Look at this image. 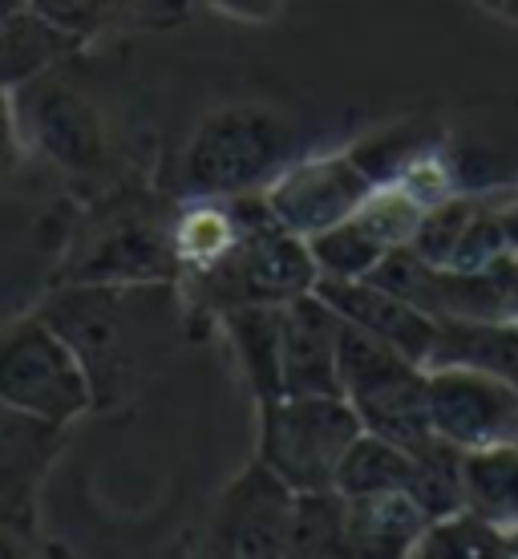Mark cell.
I'll use <instances>...</instances> for the list:
<instances>
[{
	"label": "cell",
	"instance_id": "19",
	"mask_svg": "<svg viewBox=\"0 0 518 559\" xmlns=\"http://www.w3.org/2000/svg\"><path fill=\"white\" fill-rule=\"evenodd\" d=\"M462 495L474 515L494 527H518V442H494L462 454Z\"/></svg>",
	"mask_w": 518,
	"mask_h": 559
},
{
	"label": "cell",
	"instance_id": "21",
	"mask_svg": "<svg viewBox=\"0 0 518 559\" xmlns=\"http://www.w3.org/2000/svg\"><path fill=\"white\" fill-rule=\"evenodd\" d=\"M462 447H454L446 438H430L425 447L409 450V499L425 511L430 519L454 515L466 507L462 495Z\"/></svg>",
	"mask_w": 518,
	"mask_h": 559
},
{
	"label": "cell",
	"instance_id": "6",
	"mask_svg": "<svg viewBox=\"0 0 518 559\" xmlns=\"http://www.w3.org/2000/svg\"><path fill=\"white\" fill-rule=\"evenodd\" d=\"M255 459L292 490L333 487L352 438L364 430L340 393H280L260 402Z\"/></svg>",
	"mask_w": 518,
	"mask_h": 559
},
{
	"label": "cell",
	"instance_id": "26",
	"mask_svg": "<svg viewBox=\"0 0 518 559\" xmlns=\"http://www.w3.org/2000/svg\"><path fill=\"white\" fill-rule=\"evenodd\" d=\"M434 151V139L430 134H409V130H385V134H373L352 146V158L361 163V170L373 179V187L381 182L401 179L421 154Z\"/></svg>",
	"mask_w": 518,
	"mask_h": 559
},
{
	"label": "cell",
	"instance_id": "8",
	"mask_svg": "<svg viewBox=\"0 0 518 559\" xmlns=\"http://www.w3.org/2000/svg\"><path fill=\"white\" fill-rule=\"evenodd\" d=\"M16 127L25 151H37L70 175H94L110 154L106 122L82 90L53 70L13 90Z\"/></svg>",
	"mask_w": 518,
	"mask_h": 559
},
{
	"label": "cell",
	"instance_id": "11",
	"mask_svg": "<svg viewBox=\"0 0 518 559\" xmlns=\"http://www.w3.org/2000/svg\"><path fill=\"white\" fill-rule=\"evenodd\" d=\"M296 490L264 462L252 459L224 487L210 511L207 556H288V523H292Z\"/></svg>",
	"mask_w": 518,
	"mask_h": 559
},
{
	"label": "cell",
	"instance_id": "12",
	"mask_svg": "<svg viewBox=\"0 0 518 559\" xmlns=\"http://www.w3.org/2000/svg\"><path fill=\"white\" fill-rule=\"evenodd\" d=\"M70 426L45 421L28 409L0 402V519L37 532L45 478L65 454Z\"/></svg>",
	"mask_w": 518,
	"mask_h": 559
},
{
	"label": "cell",
	"instance_id": "14",
	"mask_svg": "<svg viewBox=\"0 0 518 559\" xmlns=\"http://www.w3.org/2000/svg\"><path fill=\"white\" fill-rule=\"evenodd\" d=\"M340 324L316 293L284 305V393H340Z\"/></svg>",
	"mask_w": 518,
	"mask_h": 559
},
{
	"label": "cell",
	"instance_id": "7",
	"mask_svg": "<svg viewBox=\"0 0 518 559\" xmlns=\"http://www.w3.org/2000/svg\"><path fill=\"white\" fill-rule=\"evenodd\" d=\"M0 402L57 426L94 414V390L77 353L37 308L0 324Z\"/></svg>",
	"mask_w": 518,
	"mask_h": 559
},
{
	"label": "cell",
	"instance_id": "4",
	"mask_svg": "<svg viewBox=\"0 0 518 559\" xmlns=\"http://www.w3.org/2000/svg\"><path fill=\"white\" fill-rule=\"evenodd\" d=\"M292 163V127L267 106H227L207 114L179 158L182 199H231L264 191Z\"/></svg>",
	"mask_w": 518,
	"mask_h": 559
},
{
	"label": "cell",
	"instance_id": "17",
	"mask_svg": "<svg viewBox=\"0 0 518 559\" xmlns=\"http://www.w3.org/2000/svg\"><path fill=\"white\" fill-rule=\"evenodd\" d=\"M430 365H470L518 390V321H437Z\"/></svg>",
	"mask_w": 518,
	"mask_h": 559
},
{
	"label": "cell",
	"instance_id": "23",
	"mask_svg": "<svg viewBox=\"0 0 518 559\" xmlns=\"http://www.w3.org/2000/svg\"><path fill=\"white\" fill-rule=\"evenodd\" d=\"M304 243H309V255L316 264V280H364L381 264V255L389 252L357 215L324 227Z\"/></svg>",
	"mask_w": 518,
	"mask_h": 559
},
{
	"label": "cell",
	"instance_id": "1",
	"mask_svg": "<svg viewBox=\"0 0 518 559\" xmlns=\"http://www.w3.org/2000/svg\"><path fill=\"white\" fill-rule=\"evenodd\" d=\"M37 312L77 353L94 390V414L134 402L195 321L179 280L53 284Z\"/></svg>",
	"mask_w": 518,
	"mask_h": 559
},
{
	"label": "cell",
	"instance_id": "10",
	"mask_svg": "<svg viewBox=\"0 0 518 559\" xmlns=\"http://www.w3.org/2000/svg\"><path fill=\"white\" fill-rule=\"evenodd\" d=\"M430 426L454 447L518 442V390L470 365H425Z\"/></svg>",
	"mask_w": 518,
	"mask_h": 559
},
{
	"label": "cell",
	"instance_id": "3",
	"mask_svg": "<svg viewBox=\"0 0 518 559\" xmlns=\"http://www.w3.org/2000/svg\"><path fill=\"white\" fill-rule=\"evenodd\" d=\"M179 203L122 187L98 199L73 227L53 284H134V280H179L174 227Z\"/></svg>",
	"mask_w": 518,
	"mask_h": 559
},
{
	"label": "cell",
	"instance_id": "15",
	"mask_svg": "<svg viewBox=\"0 0 518 559\" xmlns=\"http://www.w3.org/2000/svg\"><path fill=\"white\" fill-rule=\"evenodd\" d=\"M224 341L248 393L272 402L284 393V305H243L219 317Z\"/></svg>",
	"mask_w": 518,
	"mask_h": 559
},
{
	"label": "cell",
	"instance_id": "13",
	"mask_svg": "<svg viewBox=\"0 0 518 559\" xmlns=\"http://www.w3.org/2000/svg\"><path fill=\"white\" fill-rule=\"evenodd\" d=\"M312 293L337 312L340 321L357 324L361 333L377 336L397 353H406L409 361L430 365L437 341V321L418 305H409L406 296L381 288L373 280H316Z\"/></svg>",
	"mask_w": 518,
	"mask_h": 559
},
{
	"label": "cell",
	"instance_id": "24",
	"mask_svg": "<svg viewBox=\"0 0 518 559\" xmlns=\"http://www.w3.org/2000/svg\"><path fill=\"white\" fill-rule=\"evenodd\" d=\"M413 556H506V532L494 527L491 519L474 515L470 507H462L454 515L430 519Z\"/></svg>",
	"mask_w": 518,
	"mask_h": 559
},
{
	"label": "cell",
	"instance_id": "27",
	"mask_svg": "<svg viewBox=\"0 0 518 559\" xmlns=\"http://www.w3.org/2000/svg\"><path fill=\"white\" fill-rule=\"evenodd\" d=\"M127 4H134V0H28L33 13H41L49 25L70 33L73 41L98 37L101 28L110 25Z\"/></svg>",
	"mask_w": 518,
	"mask_h": 559
},
{
	"label": "cell",
	"instance_id": "29",
	"mask_svg": "<svg viewBox=\"0 0 518 559\" xmlns=\"http://www.w3.org/2000/svg\"><path fill=\"white\" fill-rule=\"evenodd\" d=\"M203 4L239 25H267V21H276L284 0H203Z\"/></svg>",
	"mask_w": 518,
	"mask_h": 559
},
{
	"label": "cell",
	"instance_id": "2",
	"mask_svg": "<svg viewBox=\"0 0 518 559\" xmlns=\"http://www.w3.org/2000/svg\"><path fill=\"white\" fill-rule=\"evenodd\" d=\"M236 203V243L195 276H182L191 317L219 321L224 312L243 305H288L316 288V264L304 236H296L267 211L264 195H231Z\"/></svg>",
	"mask_w": 518,
	"mask_h": 559
},
{
	"label": "cell",
	"instance_id": "9",
	"mask_svg": "<svg viewBox=\"0 0 518 559\" xmlns=\"http://www.w3.org/2000/svg\"><path fill=\"white\" fill-rule=\"evenodd\" d=\"M373 191V179L361 170V163L349 151L337 154H309L284 163L272 179L264 182L267 211L296 236H316L324 227L340 224L357 215Z\"/></svg>",
	"mask_w": 518,
	"mask_h": 559
},
{
	"label": "cell",
	"instance_id": "28",
	"mask_svg": "<svg viewBox=\"0 0 518 559\" xmlns=\"http://www.w3.org/2000/svg\"><path fill=\"white\" fill-rule=\"evenodd\" d=\"M25 158V139H21V127H16V106H13V90L0 85V179H9Z\"/></svg>",
	"mask_w": 518,
	"mask_h": 559
},
{
	"label": "cell",
	"instance_id": "18",
	"mask_svg": "<svg viewBox=\"0 0 518 559\" xmlns=\"http://www.w3.org/2000/svg\"><path fill=\"white\" fill-rule=\"evenodd\" d=\"M82 41H73L70 33L49 25L41 13L33 9H16V13L0 16V85L16 90V85L33 82L37 73H49L57 61H65Z\"/></svg>",
	"mask_w": 518,
	"mask_h": 559
},
{
	"label": "cell",
	"instance_id": "31",
	"mask_svg": "<svg viewBox=\"0 0 518 559\" xmlns=\"http://www.w3.org/2000/svg\"><path fill=\"white\" fill-rule=\"evenodd\" d=\"M506 556H518V527L515 532H506Z\"/></svg>",
	"mask_w": 518,
	"mask_h": 559
},
{
	"label": "cell",
	"instance_id": "22",
	"mask_svg": "<svg viewBox=\"0 0 518 559\" xmlns=\"http://www.w3.org/2000/svg\"><path fill=\"white\" fill-rule=\"evenodd\" d=\"M409 462H413L409 450L393 447L389 438H377V433L361 430L352 438V447L345 450L333 487H337L345 499L377 495V490H406Z\"/></svg>",
	"mask_w": 518,
	"mask_h": 559
},
{
	"label": "cell",
	"instance_id": "16",
	"mask_svg": "<svg viewBox=\"0 0 518 559\" xmlns=\"http://www.w3.org/2000/svg\"><path fill=\"white\" fill-rule=\"evenodd\" d=\"M430 515L409 490H377L349 499V556H413Z\"/></svg>",
	"mask_w": 518,
	"mask_h": 559
},
{
	"label": "cell",
	"instance_id": "25",
	"mask_svg": "<svg viewBox=\"0 0 518 559\" xmlns=\"http://www.w3.org/2000/svg\"><path fill=\"white\" fill-rule=\"evenodd\" d=\"M421 215H425V207L409 195L401 182H381V187L369 191V199H364L361 207H357V219H361L385 248L409 243L421 224Z\"/></svg>",
	"mask_w": 518,
	"mask_h": 559
},
{
	"label": "cell",
	"instance_id": "30",
	"mask_svg": "<svg viewBox=\"0 0 518 559\" xmlns=\"http://www.w3.org/2000/svg\"><path fill=\"white\" fill-rule=\"evenodd\" d=\"M486 13L503 16V21H510V25H518V0H478Z\"/></svg>",
	"mask_w": 518,
	"mask_h": 559
},
{
	"label": "cell",
	"instance_id": "5",
	"mask_svg": "<svg viewBox=\"0 0 518 559\" xmlns=\"http://www.w3.org/2000/svg\"><path fill=\"white\" fill-rule=\"evenodd\" d=\"M340 397L357 409L369 433L389 438L393 447L418 450L434 438L430 397H425V365L406 353L361 333L357 324H340Z\"/></svg>",
	"mask_w": 518,
	"mask_h": 559
},
{
	"label": "cell",
	"instance_id": "20",
	"mask_svg": "<svg viewBox=\"0 0 518 559\" xmlns=\"http://www.w3.org/2000/svg\"><path fill=\"white\" fill-rule=\"evenodd\" d=\"M288 556H349V499L337 487L296 490Z\"/></svg>",
	"mask_w": 518,
	"mask_h": 559
}]
</instances>
